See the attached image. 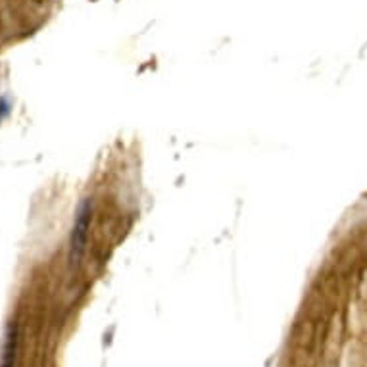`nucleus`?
<instances>
[{"label":"nucleus","instance_id":"f257e3e1","mask_svg":"<svg viewBox=\"0 0 367 367\" xmlns=\"http://www.w3.org/2000/svg\"><path fill=\"white\" fill-rule=\"evenodd\" d=\"M93 223V200L85 198L75 210L73 218V227L70 234V262L71 266H79V262L83 260L89 244V231Z\"/></svg>","mask_w":367,"mask_h":367},{"label":"nucleus","instance_id":"f03ea898","mask_svg":"<svg viewBox=\"0 0 367 367\" xmlns=\"http://www.w3.org/2000/svg\"><path fill=\"white\" fill-rule=\"evenodd\" d=\"M17 352V331L14 325H10L6 331V343L2 348V358H0V367H14L16 364Z\"/></svg>","mask_w":367,"mask_h":367},{"label":"nucleus","instance_id":"7ed1b4c3","mask_svg":"<svg viewBox=\"0 0 367 367\" xmlns=\"http://www.w3.org/2000/svg\"><path fill=\"white\" fill-rule=\"evenodd\" d=\"M8 112H10V104L6 102V98L0 96V119L4 116H8Z\"/></svg>","mask_w":367,"mask_h":367}]
</instances>
